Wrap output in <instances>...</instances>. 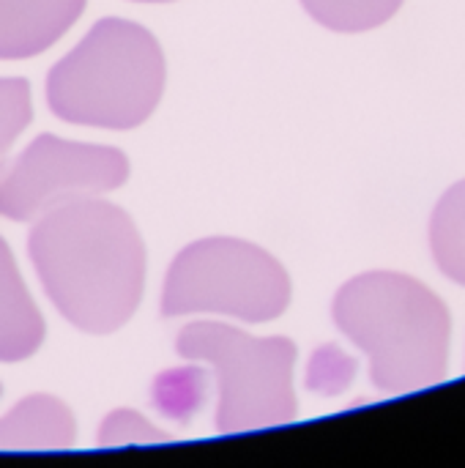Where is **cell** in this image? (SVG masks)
<instances>
[{
  "instance_id": "2",
  "label": "cell",
  "mask_w": 465,
  "mask_h": 468,
  "mask_svg": "<svg viewBox=\"0 0 465 468\" xmlns=\"http://www.w3.org/2000/svg\"><path fill=\"white\" fill-rule=\"evenodd\" d=\"M332 315L370 356V378L381 392L406 395L444 381L449 313L419 280L395 271L354 277L337 291Z\"/></svg>"
},
{
  "instance_id": "3",
  "label": "cell",
  "mask_w": 465,
  "mask_h": 468,
  "mask_svg": "<svg viewBox=\"0 0 465 468\" xmlns=\"http://www.w3.org/2000/svg\"><path fill=\"white\" fill-rule=\"evenodd\" d=\"M164 55L137 22L99 19L47 77L49 110L79 126L134 129L159 104Z\"/></svg>"
},
{
  "instance_id": "15",
  "label": "cell",
  "mask_w": 465,
  "mask_h": 468,
  "mask_svg": "<svg viewBox=\"0 0 465 468\" xmlns=\"http://www.w3.org/2000/svg\"><path fill=\"white\" fill-rule=\"evenodd\" d=\"M140 3H170V0H140Z\"/></svg>"
},
{
  "instance_id": "5",
  "label": "cell",
  "mask_w": 465,
  "mask_h": 468,
  "mask_svg": "<svg viewBox=\"0 0 465 468\" xmlns=\"http://www.w3.org/2000/svg\"><path fill=\"white\" fill-rule=\"evenodd\" d=\"M288 302V271L266 250L241 239H203L170 263L162 315L211 313L263 324L280 318Z\"/></svg>"
},
{
  "instance_id": "6",
  "label": "cell",
  "mask_w": 465,
  "mask_h": 468,
  "mask_svg": "<svg viewBox=\"0 0 465 468\" xmlns=\"http://www.w3.org/2000/svg\"><path fill=\"white\" fill-rule=\"evenodd\" d=\"M126 178L129 162L118 148L38 134L0 170V217L36 222L63 203L112 192Z\"/></svg>"
},
{
  "instance_id": "7",
  "label": "cell",
  "mask_w": 465,
  "mask_h": 468,
  "mask_svg": "<svg viewBox=\"0 0 465 468\" xmlns=\"http://www.w3.org/2000/svg\"><path fill=\"white\" fill-rule=\"evenodd\" d=\"M85 0H0V58H33L82 14Z\"/></svg>"
},
{
  "instance_id": "12",
  "label": "cell",
  "mask_w": 465,
  "mask_h": 468,
  "mask_svg": "<svg viewBox=\"0 0 465 468\" xmlns=\"http://www.w3.org/2000/svg\"><path fill=\"white\" fill-rule=\"evenodd\" d=\"M203 392H206V373L203 370H173L156 381L153 400L167 417L186 420L203 403Z\"/></svg>"
},
{
  "instance_id": "9",
  "label": "cell",
  "mask_w": 465,
  "mask_h": 468,
  "mask_svg": "<svg viewBox=\"0 0 465 468\" xmlns=\"http://www.w3.org/2000/svg\"><path fill=\"white\" fill-rule=\"evenodd\" d=\"M74 439V417L52 395H30L0 420V450H69Z\"/></svg>"
},
{
  "instance_id": "11",
  "label": "cell",
  "mask_w": 465,
  "mask_h": 468,
  "mask_svg": "<svg viewBox=\"0 0 465 468\" xmlns=\"http://www.w3.org/2000/svg\"><path fill=\"white\" fill-rule=\"evenodd\" d=\"M312 19L340 33H362L397 14L403 0H301Z\"/></svg>"
},
{
  "instance_id": "13",
  "label": "cell",
  "mask_w": 465,
  "mask_h": 468,
  "mask_svg": "<svg viewBox=\"0 0 465 468\" xmlns=\"http://www.w3.org/2000/svg\"><path fill=\"white\" fill-rule=\"evenodd\" d=\"M30 85L16 77L0 80V170L8 148L19 137V132L30 123Z\"/></svg>"
},
{
  "instance_id": "4",
  "label": "cell",
  "mask_w": 465,
  "mask_h": 468,
  "mask_svg": "<svg viewBox=\"0 0 465 468\" xmlns=\"http://www.w3.org/2000/svg\"><path fill=\"white\" fill-rule=\"evenodd\" d=\"M175 348L184 359L214 367L219 433L274 428L296 417V346L288 337H252L227 324L195 321L184 326Z\"/></svg>"
},
{
  "instance_id": "14",
  "label": "cell",
  "mask_w": 465,
  "mask_h": 468,
  "mask_svg": "<svg viewBox=\"0 0 465 468\" xmlns=\"http://www.w3.org/2000/svg\"><path fill=\"white\" fill-rule=\"evenodd\" d=\"M170 436L151 425L143 414L137 411H112L99 431V447H143V444H159L167 441Z\"/></svg>"
},
{
  "instance_id": "1",
  "label": "cell",
  "mask_w": 465,
  "mask_h": 468,
  "mask_svg": "<svg viewBox=\"0 0 465 468\" xmlns=\"http://www.w3.org/2000/svg\"><path fill=\"white\" fill-rule=\"evenodd\" d=\"M27 250L47 296L79 332L110 335L140 307L145 244L121 206L63 203L36 219Z\"/></svg>"
},
{
  "instance_id": "10",
  "label": "cell",
  "mask_w": 465,
  "mask_h": 468,
  "mask_svg": "<svg viewBox=\"0 0 465 468\" xmlns=\"http://www.w3.org/2000/svg\"><path fill=\"white\" fill-rule=\"evenodd\" d=\"M430 247L439 269L465 285V181L439 200L430 219Z\"/></svg>"
},
{
  "instance_id": "8",
  "label": "cell",
  "mask_w": 465,
  "mask_h": 468,
  "mask_svg": "<svg viewBox=\"0 0 465 468\" xmlns=\"http://www.w3.org/2000/svg\"><path fill=\"white\" fill-rule=\"evenodd\" d=\"M44 343V318L30 299L8 244L0 239V362H22Z\"/></svg>"
}]
</instances>
